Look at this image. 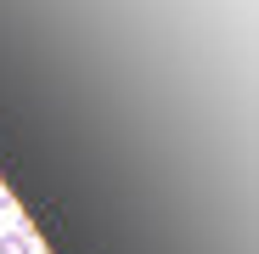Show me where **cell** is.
<instances>
[{
    "mask_svg": "<svg viewBox=\"0 0 259 254\" xmlns=\"http://www.w3.org/2000/svg\"><path fill=\"white\" fill-rule=\"evenodd\" d=\"M0 254H34V232H0Z\"/></svg>",
    "mask_w": 259,
    "mask_h": 254,
    "instance_id": "1",
    "label": "cell"
},
{
    "mask_svg": "<svg viewBox=\"0 0 259 254\" xmlns=\"http://www.w3.org/2000/svg\"><path fill=\"white\" fill-rule=\"evenodd\" d=\"M6 209H12V192H6V187H0V215H6Z\"/></svg>",
    "mask_w": 259,
    "mask_h": 254,
    "instance_id": "2",
    "label": "cell"
},
{
    "mask_svg": "<svg viewBox=\"0 0 259 254\" xmlns=\"http://www.w3.org/2000/svg\"><path fill=\"white\" fill-rule=\"evenodd\" d=\"M0 232H6V226H0Z\"/></svg>",
    "mask_w": 259,
    "mask_h": 254,
    "instance_id": "3",
    "label": "cell"
}]
</instances>
